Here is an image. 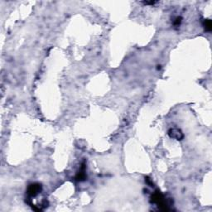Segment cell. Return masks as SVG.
<instances>
[{
	"instance_id": "1",
	"label": "cell",
	"mask_w": 212,
	"mask_h": 212,
	"mask_svg": "<svg viewBox=\"0 0 212 212\" xmlns=\"http://www.w3.org/2000/svg\"><path fill=\"white\" fill-rule=\"evenodd\" d=\"M152 202L157 204L162 210H168V202L166 198L160 192H155L152 196Z\"/></svg>"
},
{
	"instance_id": "2",
	"label": "cell",
	"mask_w": 212,
	"mask_h": 212,
	"mask_svg": "<svg viewBox=\"0 0 212 212\" xmlns=\"http://www.w3.org/2000/svg\"><path fill=\"white\" fill-rule=\"evenodd\" d=\"M42 190V186L39 183H32L30 184L27 191V193L29 196L31 197H35L36 196H37Z\"/></svg>"
},
{
	"instance_id": "3",
	"label": "cell",
	"mask_w": 212,
	"mask_h": 212,
	"mask_svg": "<svg viewBox=\"0 0 212 212\" xmlns=\"http://www.w3.org/2000/svg\"><path fill=\"white\" fill-rule=\"evenodd\" d=\"M168 135L171 138L176 139V140H181L184 138L183 133L181 130L177 128H172L168 130Z\"/></svg>"
},
{
	"instance_id": "4",
	"label": "cell",
	"mask_w": 212,
	"mask_h": 212,
	"mask_svg": "<svg viewBox=\"0 0 212 212\" xmlns=\"http://www.w3.org/2000/svg\"><path fill=\"white\" fill-rule=\"evenodd\" d=\"M86 166H85V164H83L82 166H81V168H80V172H78V174L75 177V180L78 181H82L86 180Z\"/></svg>"
},
{
	"instance_id": "5",
	"label": "cell",
	"mask_w": 212,
	"mask_h": 212,
	"mask_svg": "<svg viewBox=\"0 0 212 212\" xmlns=\"http://www.w3.org/2000/svg\"><path fill=\"white\" fill-rule=\"evenodd\" d=\"M203 26L204 27H205V29H206V31H207V32H210L212 29L211 21L210 20V19H206V20L204 21Z\"/></svg>"
},
{
	"instance_id": "6",
	"label": "cell",
	"mask_w": 212,
	"mask_h": 212,
	"mask_svg": "<svg viewBox=\"0 0 212 212\" xmlns=\"http://www.w3.org/2000/svg\"><path fill=\"white\" fill-rule=\"evenodd\" d=\"M181 22V17H177V18L175 20V22H174V25H176V26L180 25Z\"/></svg>"
},
{
	"instance_id": "7",
	"label": "cell",
	"mask_w": 212,
	"mask_h": 212,
	"mask_svg": "<svg viewBox=\"0 0 212 212\" xmlns=\"http://www.w3.org/2000/svg\"><path fill=\"white\" fill-rule=\"evenodd\" d=\"M144 4H154V3H156V2H154V1H152V2H144Z\"/></svg>"
}]
</instances>
